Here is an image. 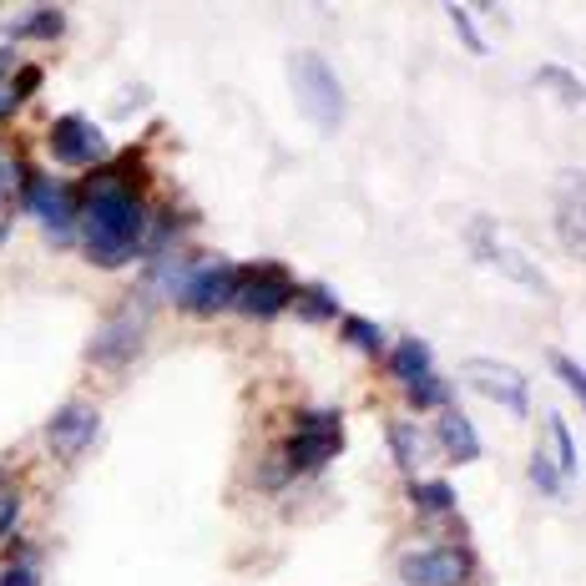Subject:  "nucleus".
Here are the masks:
<instances>
[{
	"instance_id": "obj_24",
	"label": "nucleus",
	"mask_w": 586,
	"mask_h": 586,
	"mask_svg": "<svg viewBox=\"0 0 586 586\" xmlns=\"http://www.w3.org/2000/svg\"><path fill=\"white\" fill-rule=\"evenodd\" d=\"M15 182H21V172H15V162H6V157H0V238H6V217H11Z\"/></svg>"
},
{
	"instance_id": "obj_12",
	"label": "nucleus",
	"mask_w": 586,
	"mask_h": 586,
	"mask_svg": "<svg viewBox=\"0 0 586 586\" xmlns=\"http://www.w3.org/2000/svg\"><path fill=\"white\" fill-rule=\"evenodd\" d=\"M435 445L445 450V460H450V466H470V460H480L476 425H470L460 409H445V415L435 419Z\"/></svg>"
},
{
	"instance_id": "obj_5",
	"label": "nucleus",
	"mask_w": 586,
	"mask_h": 586,
	"mask_svg": "<svg viewBox=\"0 0 586 586\" xmlns=\"http://www.w3.org/2000/svg\"><path fill=\"white\" fill-rule=\"evenodd\" d=\"M476 572V556L466 546H425L399 556V582L405 586H466Z\"/></svg>"
},
{
	"instance_id": "obj_3",
	"label": "nucleus",
	"mask_w": 586,
	"mask_h": 586,
	"mask_svg": "<svg viewBox=\"0 0 586 586\" xmlns=\"http://www.w3.org/2000/svg\"><path fill=\"white\" fill-rule=\"evenodd\" d=\"M344 450V430H339L334 409H313V415L299 419V430L288 435V476H309V470H323L334 455Z\"/></svg>"
},
{
	"instance_id": "obj_23",
	"label": "nucleus",
	"mask_w": 586,
	"mask_h": 586,
	"mask_svg": "<svg viewBox=\"0 0 586 586\" xmlns=\"http://www.w3.org/2000/svg\"><path fill=\"white\" fill-rule=\"evenodd\" d=\"M551 370H556V380L566 384V395H576V399L586 395V374H582V364H576L572 354H551Z\"/></svg>"
},
{
	"instance_id": "obj_2",
	"label": "nucleus",
	"mask_w": 586,
	"mask_h": 586,
	"mask_svg": "<svg viewBox=\"0 0 586 586\" xmlns=\"http://www.w3.org/2000/svg\"><path fill=\"white\" fill-rule=\"evenodd\" d=\"M288 82L299 96V111L319 127V132H339L344 127V86L329 72V61L319 51H294L288 56Z\"/></svg>"
},
{
	"instance_id": "obj_7",
	"label": "nucleus",
	"mask_w": 586,
	"mask_h": 586,
	"mask_svg": "<svg viewBox=\"0 0 586 586\" xmlns=\"http://www.w3.org/2000/svg\"><path fill=\"white\" fill-rule=\"evenodd\" d=\"M96 435H102V415H96V405H86V399L61 405L46 425V445L56 460H82L96 445Z\"/></svg>"
},
{
	"instance_id": "obj_20",
	"label": "nucleus",
	"mask_w": 586,
	"mask_h": 586,
	"mask_svg": "<svg viewBox=\"0 0 586 586\" xmlns=\"http://www.w3.org/2000/svg\"><path fill=\"white\" fill-rule=\"evenodd\" d=\"M531 480H536L541 496H556L562 491V466H556L546 450H536V460H531Z\"/></svg>"
},
{
	"instance_id": "obj_29",
	"label": "nucleus",
	"mask_w": 586,
	"mask_h": 586,
	"mask_svg": "<svg viewBox=\"0 0 586 586\" xmlns=\"http://www.w3.org/2000/svg\"><path fill=\"white\" fill-rule=\"evenodd\" d=\"M6 66H15L11 51H0V86H6ZM0 96H6V92H0Z\"/></svg>"
},
{
	"instance_id": "obj_19",
	"label": "nucleus",
	"mask_w": 586,
	"mask_h": 586,
	"mask_svg": "<svg viewBox=\"0 0 586 586\" xmlns=\"http://www.w3.org/2000/svg\"><path fill=\"white\" fill-rule=\"evenodd\" d=\"M409 405L415 409H430V405H450V384L440 374H425V380L409 384Z\"/></svg>"
},
{
	"instance_id": "obj_11",
	"label": "nucleus",
	"mask_w": 586,
	"mask_h": 586,
	"mask_svg": "<svg viewBox=\"0 0 586 586\" xmlns=\"http://www.w3.org/2000/svg\"><path fill=\"white\" fill-rule=\"evenodd\" d=\"M51 152H56V162L92 168V162H102V157H107V137L96 132L82 111H72V117H61L56 127H51Z\"/></svg>"
},
{
	"instance_id": "obj_10",
	"label": "nucleus",
	"mask_w": 586,
	"mask_h": 586,
	"mask_svg": "<svg viewBox=\"0 0 586 586\" xmlns=\"http://www.w3.org/2000/svg\"><path fill=\"white\" fill-rule=\"evenodd\" d=\"M466 380L476 384L486 399H496L501 409H515V415H526V409H531V384H526V374H515L511 364H501V360H470L466 364Z\"/></svg>"
},
{
	"instance_id": "obj_18",
	"label": "nucleus",
	"mask_w": 586,
	"mask_h": 586,
	"mask_svg": "<svg viewBox=\"0 0 586 586\" xmlns=\"http://www.w3.org/2000/svg\"><path fill=\"white\" fill-rule=\"evenodd\" d=\"M344 339L354 349H364V354H384V334H380V323L360 319V313H349L344 319Z\"/></svg>"
},
{
	"instance_id": "obj_8",
	"label": "nucleus",
	"mask_w": 586,
	"mask_h": 586,
	"mask_svg": "<svg viewBox=\"0 0 586 586\" xmlns=\"http://www.w3.org/2000/svg\"><path fill=\"white\" fill-rule=\"evenodd\" d=\"M21 207L31 217H41V223L51 227V243H66V233H72V192L61 188V182L41 178V172H21Z\"/></svg>"
},
{
	"instance_id": "obj_28",
	"label": "nucleus",
	"mask_w": 586,
	"mask_h": 586,
	"mask_svg": "<svg viewBox=\"0 0 586 586\" xmlns=\"http://www.w3.org/2000/svg\"><path fill=\"white\" fill-rule=\"evenodd\" d=\"M41 86V66H21V82H15V92H11V102H21V96H31Z\"/></svg>"
},
{
	"instance_id": "obj_21",
	"label": "nucleus",
	"mask_w": 586,
	"mask_h": 586,
	"mask_svg": "<svg viewBox=\"0 0 586 586\" xmlns=\"http://www.w3.org/2000/svg\"><path fill=\"white\" fill-rule=\"evenodd\" d=\"M551 445L562 455V476H576V445H572V430H566V419L551 409Z\"/></svg>"
},
{
	"instance_id": "obj_14",
	"label": "nucleus",
	"mask_w": 586,
	"mask_h": 586,
	"mask_svg": "<svg viewBox=\"0 0 586 586\" xmlns=\"http://www.w3.org/2000/svg\"><path fill=\"white\" fill-rule=\"evenodd\" d=\"M491 264H496V268H505V278H515V284H526L531 294H546V278L536 274V264H531L526 253H511V248H505V243H496Z\"/></svg>"
},
{
	"instance_id": "obj_16",
	"label": "nucleus",
	"mask_w": 586,
	"mask_h": 586,
	"mask_svg": "<svg viewBox=\"0 0 586 586\" xmlns=\"http://www.w3.org/2000/svg\"><path fill=\"white\" fill-rule=\"evenodd\" d=\"M61 31H66V15H61L56 6H41V11H31L21 25H11V36H36V41H56Z\"/></svg>"
},
{
	"instance_id": "obj_13",
	"label": "nucleus",
	"mask_w": 586,
	"mask_h": 586,
	"mask_svg": "<svg viewBox=\"0 0 586 586\" xmlns=\"http://www.w3.org/2000/svg\"><path fill=\"white\" fill-rule=\"evenodd\" d=\"M390 364H395V374L405 384H415V380H425V374H430L435 354H430V344H425V339H399L395 354H390Z\"/></svg>"
},
{
	"instance_id": "obj_6",
	"label": "nucleus",
	"mask_w": 586,
	"mask_h": 586,
	"mask_svg": "<svg viewBox=\"0 0 586 586\" xmlns=\"http://www.w3.org/2000/svg\"><path fill=\"white\" fill-rule=\"evenodd\" d=\"M147 344V313L137 303H127L121 313H111L102 323V334L92 339V364L96 370H121V364H132Z\"/></svg>"
},
{
	"instance_id": "obj_22",
	"label": "nucleus",
	"mask_w": 586,
	"mask_h": 586,
	"mask_svg": "<svg viewBox=\"0 0 586 586\" xmlns=\"http://www.w3.org/2000/svg\"><path fill=\"white\" fill-rule=\"evenodd\" d=\"M299 309H303V319H309V323H319V319H334L339 303H334V294H329V288H309V294L299 299Z\"/></svg>"
},
{
	"instance_id": "obj_4",
	"label": "nucleus",
	"mask_w": 586,
	"mask_h": 586,
	"mask_svg": "<svg viewBox=\"0 0 586 586\" xmlns=\"http://www.w3.org/2000/svg\"><path fill=\"white\" fill-rule=\"evenodd\" d=\"M238 284H243V268H233V264L188 268V278H182V288H178V303H182V309H192L198 319H217L223 309H233Z\"/></svg>"
},
{
	"instance_id": "obj_15",
	"label": "nucleus",
	"mask_w": 586,
	"mask_h": 586,
	"mask_svg": "<svg viewBox=\"0 0 586 586\" xmlns=\"http://www.w3.org/2000/svg\"><path fill=\"white\" fill-rule=\"evenodd\" d=\"M390 450L399 455V466H405V470H419V455H425V430H415L409 419H395V425H390Z\"/></svg>"
},
{
	"instance_id": "obj_1",
	"label": "nucleus",
	"mask_w": 586,
	"mask_h": 586,
	"mask_svg": "<svg viewBox=\"0 0 586 586\" xmlns=\"http://www.w3.org/2000/svg\"><path fill=\"white\" fill-rule=\"evenodd\" d=\"M147 207L132 188L111 172L86 182V213H82V253L96 268H121L142 248Z\"/></svg>"
},
{
	"instance_id": "obj_17",
	"label": "nucleus",
	"mask_w": 586,
	"mask_h": 586,
	"mask_svg": "<svg viewBox=\"0 0 586 586\" xmlns=\"http://www.w3.org/2000/svg\"><path fill=\"white\" fill-rule=\"evenodd\" d=\"M409 496H415L419 511H430V515H450L455 511V491L445 486V480H430V486H409Z\"/></svg>"
},
{
	"instance_id": "obj_26",
	"label": "nucleus",
	"mask_w": 586,
	"mask_h": 586,
	"mask_svg": "<svg viewBox=\"0 0 586 586\" xmlns=\"http://www.w3.org/2000/svg\"><path fill=\"white\" fill-rule=\"evenodd\" d=\"M0 586H41V576H36V566H31V562H15V566L0 572Z\"/></svg>"
},
{
	"instance_id": "obj_27",
	"label": "nucleus",
	"mask_w": 586,
	"mask_h": 586,
	"mask_svg": "<svg viewBox=\"0 0 586 586\" xmlns=\"http://www.w3.org/2000/svg\"><path fill=\"white\" fill-rule=\"evenodd\" d=\"M15 515H21V501H15V496H0V536L15 531Z\"/></svg>"
},
{
	"instance_id": "obj_9",
	"label": "nucleus",
	"mask_w": 586,
	"mask_h": 586,
	"mask_svg": "<svg viewBox=\"0 0 586 586\" xmlns=\"http://www.w3.org/2000/svg\"><path fill=\"white\" fill-rule=\"evenodd\" d=\"M288 303H294L288 268H258L253 278H248V268H243L238 299H233V309H238L243 319H274V313H284Z\"/></svg>"
},
{
	"instance_id": "obj_25",
	"label": "nucleus",
	"mask_w": 586,
	"mask_h": 586,
	"mask_svg": "<svg viewBox=\"0 0 586 586\" xmlns=\"http://www.w3.org/2000/svg\"><path fill=\"white\" fill-rule=\"evenodd\" d=\"M450 21H455V31H460V41H466L476 56H486V41L476 36V25H470V15H466V6H450Z\"/></svg>"
}]
</instances>
